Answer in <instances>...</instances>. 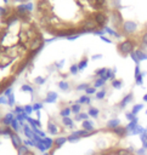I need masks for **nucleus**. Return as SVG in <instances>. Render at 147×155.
I'll use <instances>...</instances> for the list:
<instances>
[{
  "label": "nucleus",
  "instance_id": "obj_14",
  "mask_svg": "<svg viewBox=\"0 0 147 155\" xmlns=\"http://www.w3.org/2000/svg\"><path fill=\"white\" fill-rule=\"evenodd\" d=\"M35 148H37L39 151H42V153H46V150H47L46 147L42 143V141H40V142H37V147H35Z\"/></svg>",
  "mask_w": 147,
  "mask_h": 155
},
{
  "label": "nucleus",
  "instance_id": "obj_30",
  "mask_svg": "<svg viewBox=\"0 0 147 155\" xmlns=\"http://www.w3.org/2000/svg\"><path fill=\"white\" fill-rule=\"evenodd\" d=\"M43 155H50V154H49V153H43Z\"/></svg>",
  "mask_w": 147,
  "mask_h": 155
},
{
  "label": "nucleus",
  "instance_id": "obj_10",
  "mask_svg": "<svg viewBox=\"0 0 147 155\" xmlns=\"http://www.w3.org/2000/svg\"><path fill=\"white\" fill-rule=\"evenodd\" d=\"M80 139H82V137H79V136H78V135H77V133H75V132H72V133H71V135H70V136H68V137H67V141H68V142H72V143H75V142H79Z\"/></svg>",
  "mask_w": 147,
  "mask_h": 155
},
{
  "label": "nucleus",
  "instance_id": "obj_23",
  "mask_svg": "<svg viewBox=\"0 0 147 155\" xmlns=\"http://www.w3.org/2000/svg\"><path fill=\"white\" fill-rule=\"evenodd\" d=\"M113 86H114L115 89H119V87H120V81H114V82H113Z\"/></svg>",
  "mask_w": 147,
  "mask_h": 155
},
{
  "label": "nucleus",
  "instance_id": "obj_5",
  "mask_svg": "<svg viewBox=\"0 0 147 155\" xmlns=\"http://www.w3.org/2000/svg\"><path fill=\"white\" fill-rule=\"evenodd\" d=\"M112 133H113L114 136L119 137V138H123V137H125V136H128V131H126V129L123 127V126L115 127L114 130H112Z\"/></svg>",
  "mask_w": 147,
  "mask_h": 155
},
{
  "label": "nucleus",
  "instance_id": "obj_6",
  "mask_svg": "<svg viewBox=\"0 0 147 155\" xmlns=\"http://www.w3.org/2000/svg\"><path fill=\"white\" fill-rule=\"evenodd\" d=\"M3 1L5 4H11V5H28L33 0H3Z\"/></svg>",
  "mask_w": 147,
  "mask_h": 155
},
{
  "label": "nucleus",
  "instance_id": "obj_32",
  "mask_svg": "<svg viewBox=\"0 0 147 155\" xmlns=\"http://www.w3.org/2000/svg\"><path fill=\"white\" fill-rule=\"evenodd\" d=\"M146 113H147V111H146Z\"/></svg>",
  "mask_w": 147,
  "mask_h": 155
},
{
  "label": "nucleus",
  "instance_id": "obj_25",
  "mask_svg": "<svg viewBox=\"0 0 147 155\" xmlns=\"http://www.w3.org/2000/svg\"><path fill=\"white\" fill-rule=\"evenodd\" d=\"M79 109H80V107H79V106H74V107L72 108V110H73L74 113H78V111H79Z\"/></svg>",
  "mask_w": 147,
  "mask_h": 155
},
{
  "label": "nucleus",
  "instance_id": "obj_8",
  "mask_svg": "<svg viewBox=\"0 0 147 155\" xmlns=\"http://www.w3.org/2000/svg\"><path fill=\"white\" fill-rule=\"evenodd\" d=\"M42 143L46 147L47 150H49V149L51 150V148H54V139H51V138H47V137L42 138Z\"/></svg>",
  "mask_w": 147,
  "mask_h": 155
},
{
  "label": "nucleus",
  "instance_id": "obj_9",
  "mask_svg": "<svg viewBox=\"0 0 147 155\" xmlns=\"http://www.w3.org/2000/svg\"><path fill=\"white\" fill-rule=\"evenodd\" d=\"M120 121L119 120H117V119H114V120H110L108 122H107V129L108 130H114L115 127H118V126H120V124H119Z\"/></svg>",
  "mask_w": 147,
  "mask_h": 155
},
{
  "label": "nucleus",
  "instance_id": "obj_11",
  "mask_svg": "<svg viewBox=\"0 0 147 155\" xmlns=\"http://www.w3.org/2000/svg\"><path fill=\"white\" fill-rule=\"evenodd\" d=\"M146 130L143 129V127H141L140 125H136L135 126V129L131 131V132H129V135H141V133H143Z\"/></svg>",
  "mask_w": 147,
  "mask_h": 155
},
{
  "label": "nucleus",
  "instance_id": "obj_28",
  "mask_svg": "<svg viewBox=\"0 0 147 155\" xmlns=\"http://www.w3.org/2000/svg\"><path fill=\"white\" fill-rule=\"evenodd\" d=\"M142 147H143V148H145V149H146V150H147V141H146V142H143V143H142Z\"/></svg>",
  "mask_w": 147,
  "mask_h": 155
},
{
  "label": "nucleus",
  "instance_id": "obj_7",
  "mask_svg": "<svg viewBox=\"0 0 147 155\" xmlns=\"http://www.w3.org/2000/svg\"><path fill=\"white\" fill-rule=\"evenodd\" d=\"M67 142V137H57L55 141H54V149H60L63 144Z\"/></svg>",
  "mask_w": 147,
  "mask_h": 155
},
{
  "label": "nucleus",
  "instance_id": "obj_12",
  "mask_svg": "<svg viewBox=\"0 0 147 155\" xmlns=\"http://www.w3.org/2000/svg\"><path fill=\"white\" fill-rule=\"evenodd\" d=\"M83 130H86V131H94L95 129H94V125H93V122L91 121H87V120H85L84 122H83Z\"/></svg>",
  "mask_w": 147,
  "mask_h": 155
},
{
  "label": "nucleus",
  "instance_id": "obj_18",
  "mask_svg": "<svg viewBox=\"0 0 147 155\" xmlns=\"http://www.w3.org/2000/svg\"><path fill=\"white\" fill-rule=\"evenodd\" d=\"M10 125H11V129H12L15 132L18 131V125H17V121H16V120H12V122L10 124Z\"/></svg>",
  "mask_w": 147,
  "mask_h": 155
},
{
  "label": "nucleus",
  "instance_id": "obj_13",
  "mask_svg": "<svg viewBox=\"0 0 147 155\" xmlns=\"http://www.w3.org/2000/svg\"><path fill=\"white\" fill-rule=\"evenodd\" d=\"M115 155H134V153H131L128 148H126V149H118V150H115Z\"/></svg>",
  "mask_w": 147,
  "mask_h": 155
},
{
  "label": "nucleus",
  "instance_id": "obj_31",
  "mask_svg": "<svg viewBox=\"0 0 147 155\" xmlns=\"http://www.w3.org/2000/svg\"><path fill=\"white\" fill-rule=\"evenodd\" d=\"M146 131H147V130H146Z\"/></svg>",
  "mask_w": 147,
  "mask_h": 155
},
{
  "label": "nucleus",
  "instance_id": "obj_26",
  "mask_svg": "<svg viewBox=\"0 0 147 155\" xmlns=\"http://www.w3.org/2000/svg\"><path fill=\"white\" fill-rule=\"evenodd\" d=\"M103 96H105V92H103V91L97 94V98H103Z\"/></svg>",
  "mask_w": 147,
  "mask_h": 155
},
{
  "label": "nucleus",
  "instance_id": "obj_21",
  "mask_svg": "<svg viewBox=\"0 0 147 155\" xmlns=\"http://www.w3.org/2000/svg\"><path fill=\"white\" fill-rule=\"evenodd\" d=\"M126 119H129V120H134V119H136L135 116H134V114H133V113H128V114H126Z\"/></svg>",
  "mask_w": 147,
  "mask_h": 155
},
{
  "label": "nucleus",
  "instance_id": "obj_20",
  "mask_svg": "<svg viewBox=\"0 0 147 155\" xmlns=\"http://www.w3.org/2000/svg\"><path fill=\"white\" fill-rule=\"evenodd\" d=\"M141 109H142V106H141V104H140V106H135V107H134V109H133V114L135 115L136 113H138V111H140Z\"/></svg>",
  "mask_w": 147,
  "mask_h": 155
},
{
  "label": "nucleus",
  "instance_id": "obj_24",
  "mask_svg": "<svg viewBox=\"0 0 147 155\" xmlns=\"http://www.w3.org/2000/svg\"><path fill=\"white\" fill-rule=\"evenodd\" d=\"M85 66H86V59H84V61L82 62V63L79 64V69H83V68H84Z\"/></svg>",
  "mask_w": 147,
  "mask_h": 155
},
{
  "label": "nucleus",
  "instance_id": "obj_3",
  "mask_svg": "<svg viewBox=\"0 0 147 155\" xmlns=\"http://www.w3.org/2000/svg\"><path fill=\"white\" fill-rule=\"evenodd\" d=\"M108 6L110 22L117 38H124L139 49L143 35L140 18L147 27V0H108Z\"/></svg>",
  "mask_w": 147,
  "mask_h": 155
},
{
  "label": "nucleus",
  "instance_id": "obj_15",
  "mask_svg": "<svg viewBox=\"0 0 147 155\" xmlns=\"http://www.w3.org/2000/svg\"><path fill=\"white\" fill-rule=\"evenodd\" d=\"M49 132L52 133V135H56V133H58V130L54 124H50V125H49Z\"/></svg>",
  "mask_w": 147,
  "mask_h": 155
},
{
  "label": "nucleus",
  "instance_id": "obj_22",
  "mask_svg": "<svg viewBox=\"0 0 147 155\" xmlns=\"http://www.w3.org/2000/svg\"><path fill=\"white\" fill-rule=\"evenodd\" d=\"M70 111H71V110H70V109H65V110H62V113H61V115H62V116H65V118H66V116H67V115H68V114H70Z\"/></svg>",
  "mask_w": 147,
  "mask_h": 155
},
{
  "label": "nucleus",
  "instance_id": "obj_19",
  "mask_svg": "<svg viewBox=\"0 0 147 155\" xmlns=\"http://www.w3.org/2000/svg\"><path fill=\"white\" fill-rule=\"evenodd\" d=\"M135 154H138V155H146V149L142 147V148H140V149L136 150Z\"/></svg>",
  "mask_w": 147,
  "mask_h": 155
},
{
  "label": "nucleus",
  "instance_id": "obj_27",
  "mask_svg": "<svg viewBox=\"0 0 147 155\" xmlns=\"http://www.w3.org/2000/svg\"><path fill=\"white\" fill-rule=\"evenodd\" d=\"M86 92H87V94H94L95 90H94V89H87V90H86Z\"/></svg>",
  "mask_w": 147,
  "mask_h": 155
},
{
  "label": "nucleus",
  "instance_id": "obj_17",
  "mask_svg": "<svg viewBox=\"0 0 147 155\" xmlns=\"http://www.w3.org/2000/svg\"><path fill=\"white\" fill-rule=\"evenodd\" d=\"M89 114H90L91 116H94V118H97V115H99V110L95 109V108H91V109L89 110Z\"/></svg>",
  "mask_w": 147,
  "mask_h": 155
},
{
  "label": "nucleus",
  "instance_id": "obj_4",
  "mask_svg": "<svg viewBox=\"0 0 147 155\" xmlns=\"http://www.w3.org/2000/svg\"><path fill=\"white\" fill-rule=\"evenodd\" d=\"M10 139H11V142H12V144H14V147H15L16 149H18L21 146H23V141L21 139V137H19L15 131L11 133V136H10Z\"/></svg>",
  "mask_w": 147,
  "mask_h": 155
},
{
  "label": "nucleus",
  "instance_id": "obj_16",
  "mask_svg": "<svg viewBox=\"0 0 147 155\" xmlns=\"http://www.w3.org/2000/svg\"><path fill=\"white\" fill-rule=\"evenodd\" d=\"M63 124L66 126H71V127H73V121L71 120V119H68V118H63Z\"/></svg>",
  "mask_w": 147,
  "mask_h": 155
},
{
  "label": "nucleus",
  "instance_id": "obj_29",
  "mask_svg": "<svg viewBox=\"0 0 147 155\" xmlns=\"http://www.w3.org/2000/svg\"><path fill=\"white\" fill-rule=\"evenodd\" d=\"M143 99H145V101H146V102H147V95H146V96H145V97H143Z\"/></svg>",
  "mask_w": 147,
  "mask_h": 155
},
{
  "label": "nucleus",
  "instance_id": "obj_1",
  "mask_svg": "<svg viewBox=\"0 0 147 155\" xmlns=\"http://www.w3.org/2000/svg\"><path fill=\"white\" fill-rule=\"evenodd\" d=\"M46 39L33 17L31 4L0 5V96L43 50Z\"/></svg>",
  "mask_w": 147,
  "mask_h": 155
},
{
  "label": "nucleus",
  "instance_id": "obj_2",
  "mask_svg": "<svg viewBox=\"0 0 147 155\" xmlns=\"http://www.w3.org/2000/svg\"><path fill=\"white\" fill-rule=\"evenodd\" d=\"M31 5L42 32L55 39L103 34L110 23L108 0H33Z\"/></svg>",
  "mask_w": 147,
  "mask_h": 155
}]
</instances>
